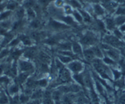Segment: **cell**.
<instances>
[{
    "instance_id": "15",
    "label": "cell",
    "mask_w": 125,
    "mask_h": 104,
    "mask_svg": "<svg viewBox=\"0 0 125 104\" xmlns=\"http://www.w3.org/2000/svg\"><path fill=\"white\" fill-rule=\"evenodd\" d=\"M8 91H9V93L13 97L16 94H18L19 92V86L18 83H9V87H8Z\"/></svg>"
},
{
    "instance_id": "11",
    "label": "cell",
    "mask_w": 125,
    "mask_h": 104,
    "mask_svg": "<svg viewBox=\"0 0 125 104\" xmlns=\"http://www.w3.org/2000/svg\"><path fill=\"white\" fill-rule=\"evenodd\" d=\"M25 8L22 5H19V7L13 12V18L17 20H23L25 19Z\"/></svg>"
},
{
    "instance_id": "18",
    "label": "cell",
    "mask_w": 125,
    "mask_h": 104,
    "mask_svg": "<svg viewBox=\"0 0 125 104\" xmlns=\"http://www.w3.org/2000/svg\"><path fill=\"white\" fill-rule=\"evenodd\" d=\"M29 73H23V72H19V73H18L17 75V81H18V83H19V84L23 85L25 83V82L27 81V79L29 78L30 77Z\"/></svg>"
},
{
    "instance_id": "36",
    "label": "cell",
    "mask_w": 125,
    "mask_h": 104,
    "mask_svg": "<svg viewBox=\"0 0 125 104\" xmlns=\"http://www.w3.org/2000/svg\"><path fill=\"white\" fill-rule=\"evenodd\" d=\"M6 67H7V65L4 63H0V77L5 74Z\"/></svg>"
},
{
    "instance_id": "29",
    "label": "cell",
    "mask_w": 125,
    "mask_h": 104,
    "mask_svg": "<svg viewBox=\"0 0 125 104\" xmlns=\"http://www.w3.org/2000/svg\"><path fill=\"white\" fill-rule=\"evenodd\" d=\"M20 43H21V41H20V39H19V37H17V38H13V39L10 41V43L8 44V47H9V48H13V47H18Z\"/></svg>"
},
{
    "instance_id": "10",
    "label": "cell",
    "mask_w": 125,
    "mask_h": 104,
    "mask_svg": "<svg viewBox=\"0 0 125 104\" xmlns=\"http://www.w3.org/2000/svg\"><path fill=\"white\" fill-rule=\"evenodd\" d=\"M83 58L88 63H92L94 59L96 58L95 56H94V51L91 47H86L83 48Z\"/></svg>"
},
{
    "instance_id": "31",
    "label": "cell",
    "mask_w": 125,
    "mask_h": 104,
    "mask_svg": "<svg viewBox=\"0 0 125 104\" xmlns=\"http://www.w3.org/2000/svg\"><path fill=\"white\" fill-rule=\"evenodd\" d=\"M66 3H67L66 0H53V1L52 2V3L53 4L54 7H56L57 9H62V7L65 5Z\"/></svg>"
},
{
    "instance_id": "39",
    "label": "cell",
    "mask_w": 125,
    "mask_h": 104,
    "mask_svg": "<svg viewBox=\"0 0 125 104\" xmlns=\"http://www.w3.org/2000/svg\"><path fill=\"white\" fill-rule=\"evenodd\" d=\"M113 1H114L115 3H118V4H123L125 0H113Z\"/></svg>"
},
{
    "instance_id": "6",
    "label": "cell",
    "mask_w": 125,
    "mask_h": 104,
    "mask_svg": "<svg viewBox=\"0 0 125 104\" xmlns=\"http://www.w3.org/2000/svg\"><path fill=\"white\" fill-rule=\"evenodd\" d=\"M47 25L49 28V29H51L52 31L54 32H61L70 28V26L67 25L66 23H62V22L59 21V20L54 19L53 18H51L48 20Z\"/></svg>"
},
{
    "instance_id": "23",
    "label": "cell",
    "mask_w": 125,
    "mask_h": 104,
    "mask_svg": "<svg viewBox=\"0 0 125 104\" xmlns=\"http://www.w3.org/2000/svg\"><path fill=\"white\" fill-rule=\"evenodd\" d=\"M13 17V12L10 11V10H3V11L0 12V22L3 21V20L9 19Z\"/></svg>"
},
{
    "instance_id": "17",
    "label": "cell",
    "mask_w": 125,
    "mask_h": 104,
    "mask_svg": "<svg viewBox=\"0 0 125 104\" xmlns=\"http://www.w3.org/2000/svg\"><path fill=\"white\" fill-rule=\"evenodd\" d=\"M19 5H21L19 2L15 1V0H8L7 3H6L5 9L10 10L12 12H14L19 7Z\"/></svg>"
},
{
    "instance_id": "32",
    "label": "cell",
    "mask_w": 125,
    "mask_h": 104,
    "mask_svg": "<svg viewBox=\"0 0 125 104\" xmlns=\"http://www.w3.org/2000/svg\"><path fill=\"white\" fill-rule=\"evenodd\" d=\"M115 15H124L125 16V6L122 5V4H119L117 7V9L114 12V16Z\"/></svg>"
},
{
    "instance_id": "3",
    "label": "cell",
    "mask_w": 125,
    "mask_h": 104,
    "mask_svg": "<svg viewBox=\"0 0 125 104\" xmlns=\"http://www.w3.org/2000/svg\"><path fill=\"white\" fill-rule=\"evenodd\" d=\"M102 42L112 47H115V48L121 49L122 47H125V43H124L123 40H120L117 38L115 36L113 35L112 33H106L105 34L102 36Z\"/></svg>"
},
{
    "instance_id": "40",
    "label": "cell",
    "mask_w": 125,
    "mask_h": 104,
    "mask_svg": "<svg viewBox=\"0 0 125 104\" xmlns=\"http://www.w3.org/2000/svg\"><path fill=\"white\" fill-rule=\"evenodd\" d=\"M123 41H124V43H125V34H124V38H123Z\"/></svg>"
},
{
    "instance_id": "8",
    "label": "cell",
    "mask_w": 125,
    "mask_h": 104,
    "mask_svg": "<svg viewBox=\"0 0 125 104\" xmlns=\"http://www.w3.org/2000/svg\"><path fill=\"white\" fill-rule=\"evenodd\" d=\"M104 22L107 32H108V33H112L117 28V26L115 24V21H114V16H106L104 19Z\"/></svg>"
},
{
    "instance_id": "1",
    "label": "cell",
    "mask_w": 125,
    "mask_h": 104,
    "mask_svg": "<svg viewBox=\"0 0 125 104\" xmlns=\"http://www.w3.org/2000/svg\"><path fill=\"white\" fill-rule=\"evenodd\" d=\"M92 66L94 68V72L99 76L100 77H102L103 79L107 80V81L114 82L113 80V75H112V70L109 66L106 65L105 63L103 62L102 59L99 58H95L94 61L92 62Z\"/></svg>"
},
{
    "instance_id": "41",
    "label": "cell",
    "mask_w": 125,
    "mask_h": 104,
    "mask_svg": "<svg viewBox=\"0 0 125 104\" xmlns=\"http://www.w3.org/2000/svg\"><path fill=\"white\" fill-rule=\"evenodd\" d=\"M79 1H81V2H82V3H83V2H84L83 0H79Z\"/></svg>"
},
{
    "instance_id": "7",
    "label": "cell",
    "mask_w": 125,
    "mask_h": 104,
    "mask_svg": "<svg viewBox=\"0 0 125 104\" xmlns=\"http://www.w3.org/2000/svg\"><path fill=\"white\" fill-rule=\"evenodd\" d=\"M93 7V14L94 19H104L107 16L106 10L100 3H92Z\"/></svg>"
},
{
    "instance_id": "12",
    "label": "cell",
    "mask_w": 125,
    "mask_h": 104,
    "mask_svg": "<svg viewBox=\"0 0 125 104\" xmlns=\"http://www.w3.org/2000/svg\"><path fill=\"white\" fill-rule=\"evenodd\" d=\"M79 12L81 13V14L83 16V23L85 24H91V23L94 22V18L89 13L86 11L84 9H79Z\"/></svg>"
},
{
    "instance_id": "19",
    "label": "cell",
    "mask_w": 125,
    "mask_h": 104,
    "mask_svg": "<svg viewBox=\"0 0 125 104\" xmlns=\"http://www.w3.org/2000/svg\"><path fill=\"white\" fill-rule=\"evenodd\" d=\"M72 17L74 19V21L78 23V24H83V16L79 10L74 9L72 13Z\"/></svg>"
},
{
    "instance_id": "14",
    "label": "cell",
    "mask_w": 125,
    "mask_h": 104,
    "mask_svg": "<svg viewBox=\"0 0 125 104\" xmlns=\"http://www.w3.org/2000/svg\"><path fill=\"white\" fill-rule=\"evenodd\" d=\"M26 11H25V19L27 20L28 22L29 21H32V20L38 18V15H37V13L35 12V10L32 8L30 9H25Z\"/></svg>"
},
{
    "instance_id": "37",
    "label": "cell",
    "mask_w": 125,
    "mask_h": 104,
    "mask_svg": "<svg viewBox=\"0 0 125 104\" xmlns=\"http://www.w3.org/2000/svg\"><path fill=\"white\" fill-rule=\"evenodd\" d=\"M118 104H125V93H123L119 96L118 100Z\"/></svg>"
},
{
    "instance_id": "20",
    "label": "cell",
    "mask_w": 125,
    "mask_h": 104,
    "mask_svg": "<svg viewBox=\"0 0 125 104\" xmlns=\"http://www.w3.org/2000/svg\"><path fill=\"white\" fill-rule=\"evenodd\" d=\"M92 49H93V51H94V56H95L96 58L102 59L103 57H104V52H103L102 48L100 47L99 44H97V45L93 46V47H92Z\"/></svg>"
},
{
    "instance_id": "2",
    "label": "cell",
    "mask_w": 125,
    "mask_h": 104,
    "mask_svg": "<svg viewBox=\"0 0 125 104\" xmlns=\"http://www.w3.org/2000/svg\"><path fill=\"white\" fill-rule=\"evenodd\" d=\"M99 39L100 38L98 37V33L96 32L88 30L80 38L79 43L82 44L83 48H86V47H91L93 46L98 44Z\"/></svg>"
},
{
    "instance_id": "5",
    "label": "cell",
    "mask_w": 125,
    "mask_h": 104,
    "mask_svg": "<svg viewBox=\"0 0 125 104\" xmlns=\"http://www.w3.org/2000/svg\"><path fill=\"white\" fill-rule=\"evenodd\" d=\"M66 67L69 70L72 74L81 73L85 70V65L80 59H73L68 64L66 65Z\"/></svg>"
},
{
    "instance_id": "21",
    "label": "cell",
    "mask_w": 125,
    "mask_h": 104,
    "mask_svg": "<svg viewBox=\"0 0 125 104\" xmlns=\"http://www.w3.org/2000/svg\"><path fill=\"white\" fill-rule=\"evenodd\" d=\"M49 79H48V77H41V78H39L37 79V85L38 87H39V88H46V87H48V85H49Z\"/></svg>"
},
{
    "instance_id": "16",
    "label": "cell",
    "mask_w": 125,
    "mask_h": 104,
    "mask_svg": "<svg viewBox=\"0 0 125 104\" xmlns=\"http://www.w3.org/2000/svg\"><path fill=\"white\" fill-rule=\"evenodd\" d=\"M72 78L74 83H78L81 87H84V77L83 72L81 73H77V74H72Z\"/></svg>"
},
{
    "instance_id": "24",
    "label": "cell",
    "mask_w": 125,
    "mask_h": 104,
    "mask_svg": "<svg viewBox=\"0 0 125 104\" xmlns=\"http://www.w3.org/2000/svg\"><path fill=\"white\" fill-rule=\"evenodd\" d=\"M103 62L105 63L106 65L109 66L110 67H118V62L115 61V60L110 58V57H107V56H104L102 58Z\"/></svg>"
},
{
    "instance_id": "22",
    "label": "cell",
    "mask_w": 125,
    "mask_h": 104,
    "mask_svg": "<svg viewBox=\"0 0 125 104\" xmlns=\"http://www.w3.org/2000/svg\"><path fill=\"white\" fill-rule=\"evenodd\" d=\"M41 20H40L39 18H37V19L32 20V21H29V23H28V26L31 29L33 30H37L39 29L40 27H41Z\"/></svg>"
},
{
    "instance_id": "28",
    "label": "cell",
    "mask_w": 125,
    "mask_h": 104,
    "mask_svg": "<svg viewBox=\"0 0 125 104\" xmlns=\"http://www.w3.org/2000/svg\"><path fill=\"white\" fill-rule=\"evenodd\" d=\"M114 21H115V24L117 28H118L119 26L125 23V16L124 15H115L114 16Z\"/></svg>"
},
{
    "instance_id": "33",
    "label": "cell",
    "mask_w": 125,
    "mask_h": 104,
    "mask_svg": "<svg viewBox=\"0 0 125 104\" xmlns=\"http://www.w3.org/2000/svg\"><path fill=\"white\" fill-rule=\"evenodd\" d=\"M112 33H113V35H114V36H115L117 38H118L120 40H123V38H124V33H123L122 32L118 29V28H116L112 32Z\"/></svg>"
},
{
    "instance_id": "4",
    "label": "cell",
    "mask_w": 125,
    "mask_h": 104,
    "mask_svg": "<svg viewBox=\"0 0 125 104\" xmlns=\"http://www.w3.org/2000/svg\"><path fill=\"white\" fill-rule=\"evenodd\" d=\"M17 67L19 72H23V73H28L30 75H32L35 72V66H34L33 62H31L29 59H27L25 57L18 59L17 61Z\"/></svg>"
},
{
    "instance_id": "9",
    "label": "cell",
    "mask_w": 125,
    "mask_h": 104,
    "mask_svg": "<svg viewBox=\"0 0 125 104\" xmlns=\"http://www.w3.org/2000/svg\"><path fill=\"white\" fill-rule=\"evenodd\" d=\"M72 52L77 57L83 58V47L82 46L79 41H73L72 42Z\"/></svg>"
},
{
    "instance_id": "35",
    "label": "cell",
    "mask_w": 125,
    "mask_h": 104,
    "mask_svg": "<svg viewBox=\"0 0 125 104\" xmlns=\"http://www.w3.org/2000/svg\"><path fill=\"white\" fill-rule=\"evenodd\" d=\"M9 102V98L5 94L0 95V104H8Z\"/></svg>"
},
{
    "instance_id": "27",
    "label": "cell",
    "mask_w": 125,
    "mask_h": 104,
    "mask_svg": "<svg viewBox=\"0 0 125 104\" xmlns=\"http://www.w3.org/2000/svg\"><path fill=\"white\" fill-rule=\"evenodd\" d=\"M62 13H63L64 15H67V16H72V13L73 12V8L72 7L71 5L69 4V3H66L65 5L62 7Z\"/></svg>"
},
{
    "instance_id": "13",
    "label": "cell",
    "mask_w": 125,
    "mask_h": 104,
    "mask_svg": "<svg viewBox=\"0 0 125 104\" xmlns=\"http://www.w3.org/2000/svg\"><path fill=\"white\" fill-rule=\"evenodd\" d=\"M37 56H38V58L39 59V61L41 63H48V64H50V63H51V57L45 52L40 51L39 53H38Z\"/></svg>"
},
{
    "instance_id": "30",
    "label": "cell",
    "mask_w": 125,
    "mask_h": 104,
    "mask_svg": "<svg viewBox=\"0 0 125 104\" xmlns=\"http://www.w3.org/2000/svg\"><path fill=\"white\" fill-rule=\"evenodd\" d=\"M9 49L10 48L9 47L1 49V51H0V61H1L2 59L6 58V57L9 55V53H10V50Z\"/></svg>"
},
{
    "instance_id": "34",
    "label": "cell",
    "mask_w": 125,
    "mask_h": 104,
    "mask_svg": "<svg viewBox=\"0 0 125 104\" xmlns=\"http://www.w3.org/2000/svg\"><path fill=\"white\" fill-rule=\"evenodd\" d=\"M30 99V96L26 95L25 93H22L19 95V102L22 104H26Z\"/></svg>"
},
{
    "instance_id": "26",
    "label": "cell",
    "mask_w": 125,
    "mask_h": 104,
    "mask_svg": "<svg viewBox=\"0 0 125 104\" xmlns=\"http://www.w3.org/2000/svg\"><path fill=\"white\" fill-rule=\"evenodd\" d=\"M56 57H58V58L59 59V61L63 63L65 66L67 64H68L72 60H73V58H72L71 57H68V56H66V55H63V54H60V53H58V55Z\"/></svg>"
},
{
    "instance_id": "25",
    "label": "cell",
    "mask_w": 125,
    "mask_h": 104,
    "mask_svg": "<svg viewBox=\"0 0 125 104\" xmlns=\"http://www.w3.org/2000/svg\"><path fill=\"white\" fill-rule=\"evenodd\" d=\"M67 3H69V4L71 5L73 8V9L79 10V9H81L83 8L82 2L79 1V0H68Z\"/></svg>"
},
{
    "instance_id": "38",
    "label": "cell",
    "mask_w": 125,
    "mask_h": 104,
    "mask_svg": "<svg viewBox=\"0 0 125 104\" xmlns=\"http://www.w3.org/2000/svg\"><path fill=\"white\" fill-rule=\"evenodd\" d=\"M118 29H119L123 33H124V34H125V23H124V24L119 26V27H118Z\"/></svg>"
}]
</instances>
